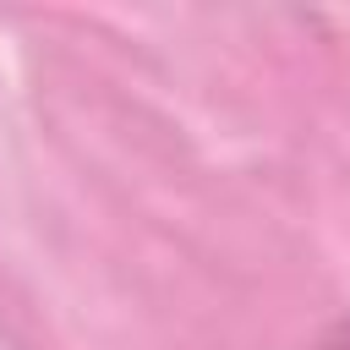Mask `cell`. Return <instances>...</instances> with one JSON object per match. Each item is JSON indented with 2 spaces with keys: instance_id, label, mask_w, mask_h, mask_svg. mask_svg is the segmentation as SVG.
Returning a JSON list of instances; mask_svg holds the SVG:
<instances>
[{
  "instance_id": "1",
  "label": "cell",
  "mask_w": 350,
  "mask_h": 350,
  "mask_svg": "<svg viewBox=\"0 0 350 350\" xmlns=\"http://www.w3.org/2000/svg\"><path fill=\"white\" fill-rule=\"evenodd\" d=\"M312 350H350V317H339V323H328L317 339H312Z\"/></svg>"
}]
</instances>
